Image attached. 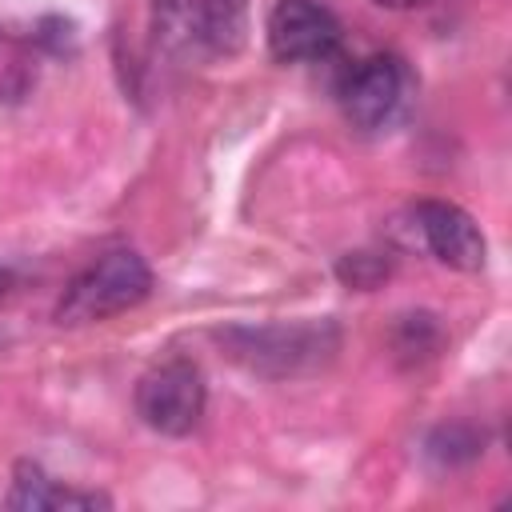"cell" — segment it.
I'll list each match as a JSON object with an SVG mask.
<instances>
[{
	"instance_id": "6da1fadb",
	"label": "cell",
	"mask_w": 512,
	"mask_h": 512,
	"mask_svg": "<svg viewBox=\"0 0 512 512\" xmlns=\"http://www.w3.org/2000/svg\"><path fill=\"white\" fill-rule=\"evenodd\" d=\"M224 352L260 376H300L332 360L340 336L328 320H292V324H240L220 332Z\"/></svg>"
},
{
	"instance_id": "7a4b0ae2",
	"label": "cell",
	"mask_w": 512,
	"mask_h": 512,
	"mask_svg": "<svg viewBox=\"0 0 512 512\" xmlns=\"http://www.w3.org/2000/svg\"><path fill=\"white\" fill-rule=\"evenodd\" d=\"M148 292H152V268L144 264V256L116 248V252L100 256L96 264H88L64 288V296L56 304V320L60 324H96V320L136 308Z\"/></svg>"
},
{
	"instance_id": "3957f363",
	"label": "cell",
	"mask_w": 512,
	"mask_h": 512,
	"mask_svg": "<svg viewBox=\"0 0 512 512\" xmlns=\"http://www.w3.org/2000/svg\"><path fill=\"white\" fill-rule=\"evenodd\" d=\"M204 376L188 360H164L136 384V416L160 436H188L204 416Z\"/></svg>"
},
{
	"instance_id": "277c9868",
	"label": "cell",
	"mask_w": 512,
	"mask_h": 512,
	"mask_svg": "<svg viewBox=\"0 0 512 512\" xmlns=\"http://www.w3.org/2000/svg\"><path fill=\"white\" fill-rule=\"evenodd\" d=\"M408 216H412V224H408L412 240L424 252H432L440 264H448L456 272H480L484 268L488 244H484L480 224L464 208H456L448 200H420Z\"/></svg>"
},
{
	"instance_id": "5b68a950",
	"label": "cell",
	"mask_w": 512,
	"mask_h": 512,
	"mask_svg": "<svg viewBox=\"0 0 512 512\" xmlns=\"http://www.w3.org/2000/svg\"><path fill=\"white\" fill-rule=\"evenodd\" d=\"M268 48L284 64L328 60L340 44V20L320 0H280L268 12Z\"/></svg>"
},
{
	"instance_id": "8992f818",
	"label": "cell",
	"mask_w": 512,
	"mask_h": 512,
	"mask_svg": "<svg viewBox=\"0 0 512 512\" xmlns=\"http://www.w3.org/2000/svg\"><path fill=\"white\" fill-rule=\"evenodd\" d=\"M404 104V64L396 56H368L340 80V108L348 124L372 132L384 128Z\"/></svg>"
},
{
	"instance_id": "52a82bcc",
	"label": "cell",
	"mask_w": 512,
	"mask_h": 512,
	"mask_svg": "<svg viewBox=\"0 0 512 512\" xmlns=\"http://www.w3.org/2000/svg\"><path fill=\"white\" fill-rule=\"evenodd\" d=\"M8 504L12 508H108V496L64 488L44 468L20 464L16 468V480H12V492H8Z\"/></svg>"
},
{
	"instance_id": "ba28073f",
	"label": "cell",
	"mask_w": 512,
	"mask_h": 512,
	"mask_svg": "<svg viewBox=\"0 0 512 512\" xmlns=\"http://www.w3.org/2000/svg\"><path fill=\"white\" fill-rule=\"evenodd\" d=\"M200 32L212 52H236L248 32V0H200Z\"/></svg>"
},
{
	"instance_id": "9c48e42d",
	"label": "cell",
	"mask_w": 512,
	"mask_h": 512,
	"mask_svg": "<svg viewBox=\"0 0 512 512\" xmlns=\"http://www.w3.org/2000/svg\"><path fill=\"white\" fill-rule=\"evenodd\" d=\"M152 28L156 44L184 52L192 40H204L200 32V4L192 0H152Z\"/></svg>"
},
{
	"instance_id": "30bf717a",
	"label": "cell",
	"mask_w": 512,
	"mask_h": 512,
	"mask_svg": "<svg viewBox=\"0 0 512 512\" xmlns=\"http://www.w3.org/2000/svg\"><path fill=\"white\" fill-rule=\"evenodd\" d=\"M336 276H340L348 288H376V284L388 276V260L376 256V252H348V256H340Z\"/></svg>"
},
{
	"instance_id": "8fae6325",
	"label": "cell",
	"mask_w": 512,
	"mask_h": 512,
	"mask_svg": "<svg viewBox=\"0 0 512 512\" xmlns=\"http://www.w3.org/2000/svg\"><path fill=\"white\" fill-rule=\"evenodd\" d=\"M28 88V60L12 36L0 32V100H16Z\"/></svg>"
},
{
	"instance_id": "7c38bea8",
	"label": "cell",
	"mask_w": 512,
	"mask_h": 512,
	"mask_svg": "<svg viewBox=\"0 0 512 512\" xmlns=\"http://www.w3.org/2000/svg\"><path fill=\"white\" fill-rule=\"evenodd\" d=\"M436 460L444 464H460V460H472L480 452V440L468 432V428H440L432 436V448H428Z\"/></svg>"
},
{
	"instance_id": "4fadbf2b",
	"label": "cell",
	"mask_w": 512,
	"mask_h": 512,
	"mask_svg": "<svg viewBox=\"0 0 512 512\" xmlns=\"http://www.w3.org/2000/svg\"><path fill=\"white\" fill-rule=\"evenodd\" d=\"M376 4H384V8H424L428 0H376Z\"/></svg>"
},
{
	"instance_id": "5bb4252c",
	"label": "cell",
	"mask_w": 512,
	"mask_h": 512,
	"mask_svg": "<svg viewBox=\"0 0 512 512\" xmlns=\"http://www.w3.org/2000/svg\"><path fill=\"white\" fill-rule=\"evenodd\" d=\"M8 288H12V272H8V268H0V296H4Z\"/></svg>"
}]
</instances>
